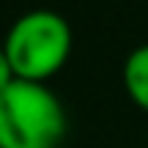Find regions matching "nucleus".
Listing matches in <instances>:
<instances>
[{"label":"nucleus","instance_id":"f257e3e1","mask_svg":"<svg viewBox=\"0 0 148 148\" xmlns=\"http://www.w3.org/2000/svg\"><path fill=\"white\" fill-rule=\"evenodd\" d=\"M66 107L47 82L14 79L0 90V148H58Z\"/></svg>","mask_w":148,"mask_h":148},{"label":"nucleus","instance_id":"f03ea898","mask_svg":"<svg viewBox=\"0 0 148 148\" xmlns=\"http://www.w3.org/2000/svg\"><path fill=\"white\" fill-rule=\"evenodd\" d=\"M16 79L47 82L71 55V25L52 8H33L16 16L3 41Z\"/></svg>","mask_w":148,"mask_h":148},{"label":"nucleus","instance_id":"7ed1b4c3","mask_svg":"<svg viewBox=\"0 0 148 148\" xmlns=\"http://www.w3.org/2000/svg\"><path fill=\"white\" fill-rule=\"evenodd\" d=\"M121 77L129 99L148 112V44H140L126 55Z\"/></svg>","mask_w":148,"mask_h":148},{"label":"nucleus","instance_id":"20e7f679","mask_svg":"<svg viewBox=\"0 0 148 148\" xmlns=\"http://www.w3.org/2000/svg\"><path fill=\"white\" fill-rule=\"evenodd\" d=\"M14 71H11V63H8V58H5V52H3V47H0V90L5 88V85H11L14 82Z\"/></svg>","mask_w":148,"mask_h":148}]
</instances>
